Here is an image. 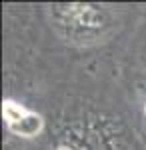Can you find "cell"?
<instances>
[{"instance_id":"1","label":"cell","mask_w":146,"mask_h":150,"mask_svg":"<svg viewBox=\"0 0 146 150\" xmlns=\"http://www.w3.org/2000/svg\"><path fill=\"white\" fill-rule=\"evenodd\" d=\"M2 114H4V118H6L10 130L16 132V134H20V136H34V134L40 130V126H42L40 116H36V114H32V112H28V110H24L22 106L10 102V100L4 102Z\"/></svg>"},{"instance_id":"2","label":"cell","mask_w":146,"mask_h":150,"mask_svg":"<svg viewBox=\"0 0 146 150\" xmlns=\"http://www.w3.org/2000/svg\"><path fill=\"white\" fill-rule=\"evenodd\" d=\"M60 150H68V148H60Z\"/></svg>"}]
</instances>
